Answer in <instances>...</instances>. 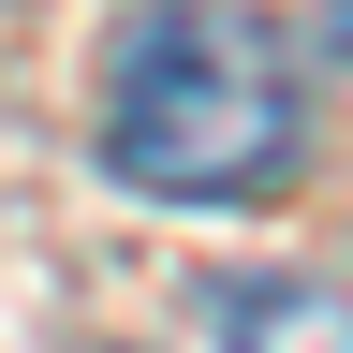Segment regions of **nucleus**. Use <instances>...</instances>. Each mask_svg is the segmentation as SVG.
<instances>
[{
	"mask_svg": "<svg viewBox=\"0 0 353 353\" xmlns=\"http://www.w3.org/2000/svg\"><path fill=\"white\" fill-rule=\"evenodd\" d=\"M309 148V88L294 44L250 0H162L118 30L103 74V162L148 206H265Z\"/></svg>",
	"mask_w": 353,
	"mask_h": 353,
	"instance_id": "f257e3e1",
	"label": "nucleus"
},
{
	"mask_svg": "<svg viewBox=\"0 0 353 353\" xmlns=\"http://www.w3.org/2000/svg\"><path fill=\"white\" fill-rule=\"evenodd\" d=\"M221 353H353V309L324 280H236L221 294Z\"/></svg>",
	"mask_w": 353,
	"mask_h": 353,
	"instance_id": "f03ea898",
	"label": "nucleus"
},
{
	"mask_svg": "<svg viewBox=\"0 0 353 353\" xmlns=\"http://www.w3.org/2000/svg\"><path fill=\"white\" fill-rule=\"evenodd\" d=\"M339 59H353V0H339Z\"/></svg>",
	"mask_w": 353,
	"mask_h": 353,
	"instance_id": "7ed1b4c3",
	"label": "nucleus"
}]
</instances>
